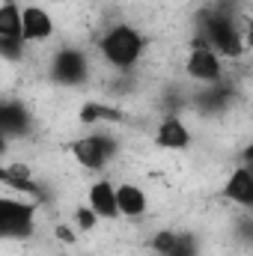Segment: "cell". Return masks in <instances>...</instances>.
I'll return each instance as SVG.
<instances>
[{"label":"cell","instance_id":"11","mask_svg":"<svg viewBox=\"0 0 253 256\" xmlns=\"http://www.w3.org/2000/svg\"><path fill=\"white\" fill-rule=\"evenodd\" d=\"M224 196H230L238 206H253V173L248 164L232 170V176H230V182L224 188Z\"/></svg>","mask_w":253,"mask_h":256},{"label":"cell","instance_id":"22","mask_svg":"<svg viewBox=\"0 0 253 256\" xmlns=\"http://www.w3.org/2000/svg\"><path fill=\"white\" fill-rule=\"evenodd\" d=\"M6 146H9V137H6V134H0V158L6 155Z\"/></svg>","mask_w":253,"mask_h":256},{"label":"cell","instance_id":"20","mask_svg":"<svg viewBox=\"0 0 253 256\" xmlns=\"http://www.w3.org/2000/svg\"><path fill=\"white\" fill-rule=\"evenodd\" d=\"M96 220H98V214H96L92 208H86V206L74 208V224H78V230L90 232V230H96Z\"/></svg>","mask_w":253,"mask_h":256},{"label":"cell","instance_id":"4","mask_svg":"<svg viewBox=\"0 0 253 256\" xmlns=\"http://www.w3.org/2000/svg\"><path fill=\"white\" fill-rule=\"evenodd\" d=\"M116 140L110 134H86L68 143V152L74 155V161L86 170H104L108 161L116 155Z\"/></svg>","mask_w":253,"mask_h":256},{"label":"cell","instance_id":"7","mask_svg":"<svg viewBox=\"0 0 253 256\" xmlns=\"http://www.w3.org/2000/svg\"><path fill=\"white\" fill-rule=\"evenodd\" d=\"M54 36V21L42 6L21 9V42H48Z\"/></svg>","mask_w":253,"mask_h":256},{"label":"cell","instance_id":"9","mask_svg":"<svg viewBox=\"0 0 253 256\" xmlns=\"http://www.w3.org/2000/svg\"><path fill=\"white\" fill-rule=\"evenodd\" d=\"M33 128V116L21 102H0V134L27 137Z\"/></svg>","mask_w":253,"mask_h":256},{"label":"cell","instance_id":"17","mask_svg":"<svg viewBox=\"0 0 253 256\" xmlns=\"http://www.w3.org/2000/svg\"><path fill=\"white\" fill-rule=\"evenodd\" d=\"M167 256H200V248H196V238L190 236V232H176V244L170 248V254Z\"/></svg>","mask_w":253,"mask_h":256},{"label":"cell","instance_id":"14","mask_svg":"<svg viewBox=\"0 0 253 256\" xmlns=\"http://www.w3.org/2000/svg\"><path fill=\"white\" fill-rule=\"evenodd\" d=\"M78 120L80 122H86V126H98V122H126V114L120 110V108H114V104H98V102H86L84 108H80V114H78Z\"/></svg>","mask_w":253,"mask_h":256},{"label":"cell","instance_id":"19","mask_svg":"<svg viewBox=\"0 0 253 256\" xmlns=\"http://www.w3.org/2000/svg\"><path fill=\"white\" fill-rule=\"evenodd\" d=\"M176 244V232L173 230H161V232H155V238H152V250L161 256L170 254V248Z\"/></svg>","mask_w":253,"mask_h":256},{"label":"cell","instance_id":"1","mask_svg":"<svg viewBox=\"0 0 253 256\" xmlns=\"http://www.w3.org/2000/svg\"><path fill=\"white\" fill-rule=\"evenodd\" d=\"M143 51H146V39L131 24H114L98 39V54L104 57V63H110L120 72L134 68L137 60L143 57Z\"/></svg>","mask_w":253,"mask_h":256},{"label":"cell","instance_id":"5","mask_svg":"<svg viewBox=\"0 0 253 256\" xmlns=\"http://www.w3.org/2000/svg\"><path fill=\"white\" fill-rule=\"evenodd\" d=\"M86 74H90V66H86L84 51H78V48H60L54 54V60H51V78L57 84L78 86V84L86 80Z\"/></svg>","mask_w":253,"mask_h":256},{"label":"cell","instance_id":"10","mask_svg":"<svg viewBox=\"0 0 253 256\" xmlns=\"http://www.w3.org/2000/svg\"><path fill=\"white\" fill-rule=\"evenodd\" d=\"M155 143L161 149H188L190 131L179 116H164L158 131H155Z\"/></svg>","mask_w":253,"mask_h":256},{"label":"cell","instance_id":"3","mask_svg":"<svg viewBox=\"0 0 253 256\" xmlns=\"http://www.w3.org/2000/svg\"><path fill=\"white\" fill-rule=\"evenodd\" d=\"M36 230V202L0 196V238H30Z\"/></svg>","mask_w":253,"mask_h":256},{"label":"cell","instance_id":"18","mask_svg":"<svg viewBox=\"0 0 253 256\" xmlns=\"http://www.w3.org/2000/svg\"><path fill=\"white\" fill-rule=\"evenodd\" d=\"M0 57L21 63L24 60V42L21 39H0Z\"/></svg>","mask_w":253,"mask_h":256},{"label":"cell","instance_id":"15","mask_svg":"<svg viewBox=\"0 0 253 256\" xmlns=\"http://www.w3.org/2000/svg\"><path fill=\"white\" fill-rule=\"evenodd\" d=\"M232 104V90L226 84H208V90L200 96V108L206 114H224Z\"/></svg>","mask_w":253,"mask_h":256},{"label":"cell","instance_id":"6","mask_svg":"<svg viewBox=\"0 0 253 256\" xmlns=\"http://www.w3.org/2000/svg\"><path fill=\"white\" fill-rule=\"evenodd\" d=\"M0 185L15 194H24V196H36L42 202L48 200L45 188L33 179V173H30L27 164H6V167H0Z\"/></svg>","mask_w":253,"mask_h":256},{"label":"cell","instance_id":"12","mask_svg":"<svg viewBox=\"0 0 253 256\" xmlns=\"http://www.w3.org/2000/svg\"><path fill=\"white\" fill-rule=\"evenodd\" d=\"M90 208L98 214V218H116L120 212H116V188L108 182V179H102V182H96L92 188H90Z\"/></svg>","mask_w":253,"mask_h":256},{"label":"cell","instance_id":"8","mask_svg":"<svg viewBox=\"0 0 253 256\" xmlns=\"http://www.w3.org/2000/svg\"><path fill=\"white\" fill-rule=\"evenodd\" d=\"M185 72H188L194 80H202V84H218L220 74H224V66H220V57L212 51V48H194L185 63Z\"/></svg>","mask_w":253,"mask_h":256},{"label":"cell","instance_id":"2","mask_svg":"<svg viewBox=\"0 0 253 256\" xmlns=\"http://www.w3.org/2000/svg\"><path fill=\"white\" fill-rule=\"evenodd\" d=\"M200 39L220 57H242L244 42H242V30L236 27L232 15L226 9H206L200 15Z\"/></svg>","mask_w":253,"mask_h":256},{"label":"cell","instance_id":"13","mask_svg":"<svg viewBox=\"0 0 253 256\" xmlns=\"http://www.w3.org/2000/svg\"><path fill=\"white\" fill-rule=\"evenodd\" d=\"M146 206H149V200H146L143 188H137V185H120L116 188V212L120 214L140 218V214H146Z\"/></svg>","mask_w":253,"mask_h":256},{"label":"cell","instance_id":"16","mask_svg":"<svg viewBox=\"0 0 253 256\" xmlns=\"http://www.w3.org/2000/svg\"><path fill=\"white\" fill-rule=\"evenodd\" d=\"M0 39H21V6L15 0L0 6Z\"/></svg>","mask_w":253,"mask_h":256},{"label":"cell","instance_id":"21","mask_svg":"<svg viewBox=\"0 0 253 256\" xmlns=\"http://www.w3.org/2000/svg\"><path fill=\"white\" fill-rule=\"evenodd\" d=\"M57 238H60V242H68V244H72V242H74V232H72L68 226H57Z\"/></svg>","mask_w":253,"mask_h":256}]
</instances>
